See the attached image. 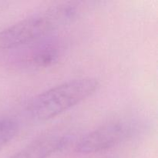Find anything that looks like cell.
Here are the masks:
<instances>
[{"instance_id": "obj_1", "label": "cell", "mask_w": 158, "mask_h": 158, "mask_svg": "<svg viewBox=\"0 0 158 158\" xmlns=\"http://www.w3.org/2000/svg\"><path fill=\"white\" fill-rule=\"evenodd\" d=\"M98 87L99 81L92 77L69 80L35 97L29 112L40 121L54 118L90 97Z\"/></svg>"}, {"instance_id": "obj_2", "label": "cell", "mask_w": 158, "mask_h": 158, "mask_svg": "<svg viewBox=\"0 0 158 158\" xmlns=\"http://www.w3.org/2000/svg\"><path fill=\"white\" fill-rule=\"evenodd\" d=\"M58 27L48 10L28 17L0 32V49H13L28 46L44 39Z\"/></svg>"}, {"instance_id": "obj_3", "label": "cell", "mask_w": 158, "mask_h": 158, "mask_svg": "<svg viewBox=\"0 0 158 158\" xmlns=\"http://www.w3.org/2000/svg\"><path fill=\"white\" fill-rule=\"evenodd\" d=\"M132 128L123 122H112L100 127L83 136L76 145L82 154H94L106 151L124 141L131 135Z\"/></svg>"}, {"instance_id": "obj_4", "label": "cell", "mask_w": 158, "mask_h": 158, "mask_svg": "<svg viewBox=\"0 0 158 158\" xmlns=\"http://www.w3.org/2000/svg\"><path fill=\"white\" fill-rule=\"evenodd\" d=\"M32 47L22 58V64L32 69H44L58 63L63 52V46L56 40H42L32 43Z\"/></svg>"}, {"instance_id": "obj_5", "label": "cell", "mask_w": 158, "mask_h": 158, "mask_svg": "<svg viewBox=\"0 0 158 158\" xmlns=\"http://www.w3.org/2000/svg\"><path fill=\"white\" fill-rule=\"evenodd\" d=\"M67 138L61 135L43 136L31 142L9 158H48L66 146Z\"/></svg>"}, {"instance_id": "obj_6", "label": "cell", "mask_w": 158, "mask_h": 158, "mask_svg": "<svg viewBox=\"0 0 158 158\" xmlns=\"http://www.w3.org/2000/svg\"><path fill=\"white\" fill-rule=\"evenodd\" d=\"M18 131L19 124L13 118H0V150L16 136Z\"/></svg>"}]
</instances>
